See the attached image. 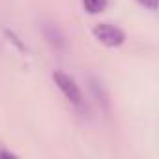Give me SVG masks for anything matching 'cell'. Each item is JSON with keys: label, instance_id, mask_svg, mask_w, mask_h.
<instances>
[{"label": "cell", "instance_id": "cell-1", "mask_svg": "<svg viewBox=\"0 0 159 159\" xmlns=\"http://www.w3.org/2000/svg\"><path fill=\"white\" fill-rule=\"evenodd\" d=\"M92 34H94V38H96L101 45L111 47V49L120 47V45L125 41V34H124V30L118 28V26H112V25H109V23L96 25L94 30H92Z\"/></svg>", "mask_w": 159, "mask_h": 159}, {"label": "cell", "instance_id": "cell-5", "mask_svg": "<svg viewBox=\"0 0 159 159\" xmlns=\"http://www.w3.org/2000/svg\"><path fill=\"white\" fill-rule=\"evenodd\" d=\"M137 2H139L140 6H144V8L152 10V11H155V10H157V6H159L157 0H137Z\"/></svg>", "mask_w": 159, "mask_h": 159}, {"label": "cell", "instance_id": "cell-6", "mask_svg": "<svg viewBox=\"0 0 159 159\" xmlns=\"http://www.w3.org/2000/svg\"><path fill=\"white\" fill-rule=\"evenodd\" d=\"M0 157H4V159H17V153H13L10 150H0Z\"/></svg>", "mask_w": 159, "mask_h": 159}, {"label": "cell", "instance_id": "cell-2", "mask_svg": "<svg viewBox=\"0 0 159 159\" xmlns=\"http://www.w3.org/2000/svg\"><path fill=\"white\" fill-rule=\"evenodd\" d=\"M52 79H54V84L58 86V90L64 94V98L69 103H73L77 107L83 103V94H81V90H79L77 83L73 81L69 75H66L62 71H56V73H52Z\"/></svg>", "mask_w": 159, "mask_h": 159}, {"label": "cell", "instance_id": "cell-4", "mask_svg": "<svg viewBox=\"0 0 159 159\" xmlns=\"http://www.w3.org/2000/svg\"><path fill=\"white\" fill-rule=\"evenodd\" d=\"M83 6H84V10H86L88 13L96 15V13L105 11V8H107V0H83Z\"/></svg>", "mask_w": 159, "mask_h": 159}, {"label": "cell", "instance_id": "cell-3", "mask_svg": "<svg viewBox=\"0 0 159 159\" xmlns=\"http://www.w3.org/2000/svg\"><path fill=\"white\" fill-rule=\"evenodd\" d=\"M43 34H45L47 41H49L54 49H62V47H64V36H62V32L58 30V26L47 23V25L43 26Z\"/></svg>", "mask_w": 159, "mask_h": 159}]
</instances>
